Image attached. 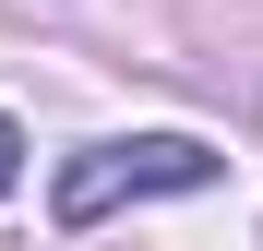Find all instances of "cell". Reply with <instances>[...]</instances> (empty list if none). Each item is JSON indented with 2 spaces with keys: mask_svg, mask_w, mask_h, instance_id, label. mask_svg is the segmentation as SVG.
Instances as JSON below:
<instances>
[{
  "mask_svg": "<svg viewBox=\"0 0 263 251\" xmlns=\"http://www.w3.org/2000/svg\"><path fill=\"white\" fill-rule=\"evenodd\" d=\"M144 191H215V144H192V132L84 144V156L60 167V227H96L108 203H144Z\"/></svg>",
  "mask_w": 263,
  "mask_h": 251,
  "instance_id": "obj_1",
  "label": "cell"
},
{
  "mask_svg": "<svg viewBox=\"0 0 263 251\" xmlns=\"http://www.w3.org/2000/svg\"><path fill=\"white\" fill-rule=\"evenodd\" d=\"M12 180H24V132L0 120V203H12Z\"/></svg>",
  "mask_w": 263,
  "mask_h": 251,
  "instance_id": "obj_2",
  "label": "cell"
}]
</instances>
